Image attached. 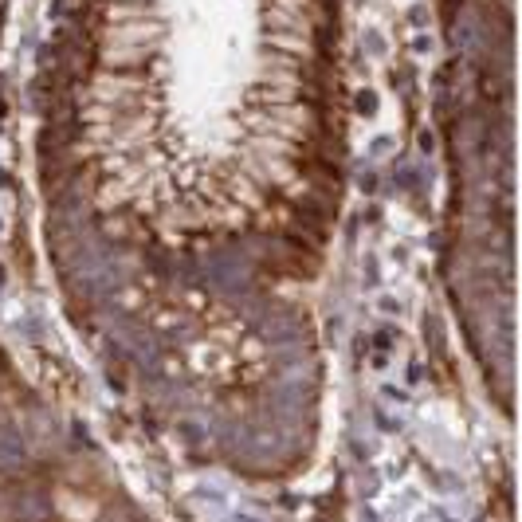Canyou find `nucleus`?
<instances>
[{"label": "nucleus", "mask_w": 522, "mask_h": 522, "mask_svg": "<svg viewBox=\"0 0 522 522\" xmlns=\"http://www.w3.org/2000/svg\"><path fill=\"white\" fill-rule=\"evenodd\" d=\"M149 55H153V48H107V51H102V63L130 67V63H146Z\"/></svg>", "instance_id": "obj_1"}, {"label": "nucleus", "mask_w": 522, "mask_h": 522, "mask_svg": "<svg viewBox=\"0 0 522 522\" xmlns=\"http://www.w3.org/2000/svg\"><path fill=\"white\" fill-rule=\"evenodd\" d=\"M267 24H283V28H291V32H303V40L310 36V24L306 20H298V16H291V8H267Z\"/></svg>", "instance_id": "obj_2"}, {"label": "nucleus", "mask_w": 522, "mask_h": 522, "mask_svg": "<svg viewBox=\"0 0 522 522\" xmlns=\"http://www.w3.org/2000/svg\"><path fill=\"white\" fill-rule=\"evenodd\" d=\"M146 36H161V24H146V28H114V40H146Z\"/></svg>", "instance_id": "obj_3"}, {"label": "nucleus", "mask_w": 522, "mask_h": 522, "mask_svg": "<svg viewBox=\"0 0 522 522\" xmlns=\"http://www.w3.org/2000/svg\"><path fill=\"white\" fill-rule=\"evenodd\" d=\"M252 99H256V102H283V107H291L295 90H291V87H287V90H256Z\"/></svg>", "instance_id": "obj_4"}, {"label": "nucleus", "mask_w": 522, "mask_h": 522, "mask_svg": "<svg viewBox=\"0 0 522 522\" xmlns=\"http://www.w3.org/2000/svg\"><path fill=\"white\" fill-rule=\"evenodd\" d=\"M114 16H118V20H134V16H149V12L142 8V4H110V20H114Z\"/></svg>", "instance_id": "obj_5"}, {"label": "nucleus", "mask_w": 522, "mask_h": 522, "mask_svg": "<svg viewBox=\"0 0 522 522\" xmlns=\"http://www.w3.org/2000/svg\"><path fill=\"white\" fill-rule=\"evenodd\" d=\"M267 43H275V48H287V51H303V55H306V40H298V36H271Z\"/></svg>", "instance_id": "obj_6"}, {"label": "nucleus", "mask_w": 522, "mask_h": 522, "mask_svg": "<svg viewBox=\"0 0 522 522\" xmlns=\"http://www.w3.org/2000/svg\"><path fill=\"white\" fill-rule=\"evenodd\" d=\"M357 110H362V114H373V110H377V95H369V90L357 95Z\"/></svg>", "instance_id": "obj_7"}]
</instances>
